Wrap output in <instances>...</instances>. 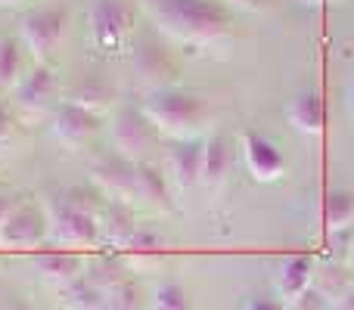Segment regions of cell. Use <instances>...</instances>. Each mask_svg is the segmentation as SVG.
<instances>
[{
	"label": "cell",
	"mask_w": 354,
	"mask_h": 310,
	"mask_svg": "<svg viewBox=\"0 0 354 310\" xmlns=\"http://www.w3.org/2000/svg\"><path fill=\"white\" fill-rule=\"evenodd\" d=\"M35 270L44 282L66 289L81 276V258L72 251H41L35 255Z\"/></svg>",
	"instance_id": "cell-17"
},
{
	"label": "cell",
	"mask_w": 354,
	"mask_h": 310,
	"mask_svg": "<svg viewBox=\"0 0 354 310\" xmlns=\"http://www.w3.org/2000/svg\"><path fill=\"white\" fill-rule=\"evenodd\" d=\"M243 158L249 174L261 183L280 180L283 171H286V158L274 146V140H268L264 134H255V130L243 134Z\"/></svg>",
	"instance_id": "cell-9"
},
{
	"label": "cell",
	"mask_w": 354,
	"mask_h": 310,
	"mask_svg": "<svg viewBox=\"0 0 354 310\" xmlns=\"http://www.w3.org/2000/svg\"><path fill=\"white\" fill-rule=\"evenodd\" d=\"M97 239H103L112 249H128V242L137 236V217L131 211V205H122V202H109L103 211L97 214Z\"/></svg>",
	"instance_id": "cell-12"
},
{
	"label": "cell",
	"mask_w": 354,
	"mask_h": 310,
	"mask_svg": "<svg viewBox=\"0 0 354 310\" xmlns=\"http://www.w3.org/2000/svg\"><path fill=\"white\" fill-rule=\"evenodd\" d=\"M106 310H140V295L134 282L124 276L106 282Z\"/></svg>",
	"instance_id": "cell-25"
},
{
	"label": "cell",
	"mask_w": 354,
	"mask_h": 310,
	"mask_svg": "<svg viewBox=\"0 0 354 310\" xmlns=\"http://www.w3.org/2000/svg\"><path fill=\"white\" fill-rule=\"evenodd\" d=\"M162 251H165V239L153 230H137V236L128 242V258L134 264H140V267L156 264L162 258Z\"/></svg>",
	"instance_id": "cell-22"
},
{
	"label": "cell",
	"mask_w": 354,
	"mask_h": 310,
	"mask_svg": "<svg viewBox=\"0 0 354 310\" xmlns=\"http://www.w3.org/2000/svg\"><path fill=\"white\" fill-rule=\"evenodd\" d=\"M202 158H205V140H183L168 153V174L180 189H189L202 180Z\"/></svg>",
	"instance_id": "cell-14"
},
{
	"label": "cell",
	"mask_w": 354,
	"mask_h": 310,
	"mask_svg": "<svg viewBox=\"0 0 354 310\" xmlns=\"http://www.w3.org/2000/svg\"><path fill=\"white\" fill-rule=\"evenodd\" d=\"M47 214L31 202H16V208L0 226V249H35L41 245V239H47Z\"/></svg>",
	"instance_id": "cell-8"
},
{
	"label": "cell",
	"mask_w": 354,
	"mask_h": 310,
	"mask_svg": "<svg viewBox=\"0 0 354 310\" xmlns=\"http://www.w3.org/2000/svg\"><path fill=\"white\" fill-rule=\"evenodd\" d=\"M109 134H112V149H115V155L128 158L131 164H140L143 155L153 149L159 130L149 124L143 109H137V106H118L115 115H112Z\"/></svg>",
	"instance_id": "cell-6"
},
{
	"label": "cell",
	"mask_w": 354,
	"mask_h": 310,
	"mask_svg": "<svg viewBox=\"0 0 354 310\" xmlns=\"http://www.w3.org/2000/svg\"><path fill=\"white\" fill-rule=\"evenodd\" d=\"M109 99H112V90L103 84V81H81V84L75 87V93L68 97V103H75V106H81V109L97 112L100 115V109H103Z\"/></svg>",
	"instance_id": "cell-26"
},
{
	"label": "cell",
	"mask_w": 354,
	"mask_h": 310,
	"mask_svg": "<svg viewBox=\"0 0 354 310\" xmlns=\"http://www.w3.org/2000/svg\"><path fill=\"white\" fill-rule=\"evenodd\" d=\"M134 72H137V78H159V75H174V66L168 62V56H165V50L162 47H153V43H147V47H140L134 53Z\"/></svg>",
	"instance_id": "cell-23"
},
{
	"label": "cell",
	"mask_w": 354,
	"mask_h": 310,
	"mask_svg": "<svg viewBox=\"0 0 354 310\" xmlns=\"http://www.w3.org/2000/svg\"><path fill=\"white\" fill-rule=\"evenodd\" d=\"M153 310H193V301H189V292L180 282L168 280V282H162V286H156Z\"/></svg>",
	"instance_id": "cell-27"
},
{
	"label": "cell",
	"mask_w": 354,
	"mask_h": 310,
	"mask_svg": "<svg viewBox=\"0 0 354 310\" xmlns=\"http://www.w3.org/2000/svg\"><path fill=\"white\" fill-rule=\"evenodd\" d=\"M324 224L326 233L336 236L354 224V189H333L324 202Z\"/></svg>",
	"instance_id": "cell-20"
},
{
	"label": "cell",
	"mask_w": 354,
	"mask_h": 310,
	"mask_svg": "<svg viewBox=\"0 0 354 310\" xmlns=\"http://www.w3.org/2000/svg\"><path fill=\"white\" fill-rule=\"evenodd\" d=\"M143 12L168 37L187 47H208L230 35L233 16L224 0H140Z\"/></svg>",
	"instance_id": "cell-1"
},
{
	"label": "cell",
	"mask_w": 354,
	"mask_h": 310,
	"mask_svg": "<svg viewBox=\"0 0 354 310\" xmlns=\"http://www.w3.org/2000/svg\"><path fill=\"white\" fill-rule=\"evenodd\" d=\"M345 106H348V115L354 118V78H351V84H348V99H345Z\"/></svg>",
	"instance_id": "cell-33"
},
{
	"label": "cell",
	"mask_w": 354,
	"mask_h": 310,
	"mask_svg": "<svg viewBox=\"0 0 354 310\" xmlns=\"http://www.w3.org/2000/svg\"><path fill=\"white\" fill-rule=\"evenodd\" d=\"M12 140V115L3 103H0V149H6Z\"/></svg>",
	"instance_id": "cell-29"
},
{
	"label": "cell",
	"mask_w": 354,
	"mask_h": 310,
	"mask_svg": "<svg viewBox=\"0 0 354 310\" xmlns=\"http://www.w3.org/2000/svg\"><path fill=\"white\" fill-rule=\"evenodd\" d=\"M56 97V75L50 72L47 66L31 68L28 75H22L16 87V103L22 106L25 112H41L53 103Z\"/></svg>",
	"instance_id": "cell-16"
},
{
	"label": "cell",
	"mask_w": 354,
	"mask_h": 310,
	"mask_svg": "<svg viewBox=\"0 0 354 310\" xmlns=\"http://www.w3.org/2000/svg\"><path fill=\"white\" fill-rule=\"evenodd\" d=\"M66 28H68V10L53 3V6H37L28 16H22L19 35H22V43L28 47V53L44 62L53 56V50H59Z\"/></svg>",
	"instance_id": "cell-5"
},
{
	"label": "cell",
	"mask_w": 354,
	"mask_h": 310,
	"mask_svg": "<svg viewBox=\"0 0 354 310\" xmlns=\"http://www.w3.org/2000/svg\"><path fill=\"white\" fill-rule=\"evenodd\" d=\"M233 168V143L227 137L214 134L205 140V158H202V186L208 193H221Z\"/></svg>",
	"instance_id": "cell-15"
},
{
	"label": "cell",
	"mask_w": 354,
	"mask_h": 310,
	"mask_svg": "<svg viewBox=\"0 0 354 310\" xmlns=\"http://www.w3.org/2000/svg\"><path fill=\"white\" fill-rule=\"evenodd\" d=\"M12 208H16V199H12V195H3V193H0V226H3V220L10 217Z\"/></svg>",
	"instance_id": "cell-31"
},
{
	"label": "cell",
	"mask_w": 354,
	"mask_h": 310,
	"mask_svg": "<svg viewBox=\"0 0 354 310\" xmlns=\"http://www.w3.org/2000/svg\"><path fill=\"white\" fill-rule=\"evenodd\" d=\"M243 310H286L280 298H268V295H252V298H245Z\"/></svg>",
	"instance_id": "cell-28"
},
{
	"label": "cell",
	"mask_w": 354,
	"mask_h": 310,
	"mask_svg": "<svg viewBox=\"0 0 354 310\" xmlns=\"http://www.w3.org/2000/svg\"><path fill=\"white\" fill-rule=\"evenodd\" d=\"M16 3H25V0H0V6H16Z\"/></svg>",
	"instance_id": "cell-35"
},
{
	"label": "cell",
	"mask_w": 354,
	"mask_h": 310,
	"mask_svg": "<svg viewBox=\"0 0 354 310\" xmlns=\"http://www.w3.org/2000/svg\"><path fill=\"white\" fill-rule=\"evenodd\" d=\"M345 267L354 273V236H351V242H348V261H345Z\"/></svg>",
	"instance_id": "cell-34"
},
{
	"label": "cell",
	"mask_w": 354,
	"mask_h": 310,
	"mask_svg": "<svg viewBox=\"0 0 354 310\" xmlns=\"http://www.w3.org/2000/svg\"><path fill=\"white\" fill-rule=\"evenodd\" d=\"M97 130H100L97 112H87V109H81V106L68 103V99L53 112V134H56V140L66 143V146H81V143H87Z\"/></svg>",
	"instance_id": "cell-10"
},
{
	"label": "cell",
	"mask_w": 354,
	"mask_h": 310,
	"mask_svg": "<svg viewBox=\"0 0 354 310\" xmlns=\"http://www.w3.org/2000/svg\"><path fill=\"white\" fill-rule=\"evenodd\" d=\"M227 3L236 6V10H245V12H261L270 0H227Z\"/></svg>",
	"instance_id": "cell-30"
},
{
	"label": "cell",
	"mask_w": 354,
	"mask_h": 310,
	"mask_svg": "<svg viewBox=\"0 0 354 310\" xmlns=\"http://www.w3.org/2000/svg\"><path fill=\"white\" fill-rule=\"evenodd\" d=\"M314 286V261L308 255H289L277 267V292L283 304H299Z\"/></svg>",
	"instance_id": "cell-11"
},
{
	"label": "cell",
	"mask_w": 354,
	"mask_h": 310,
	"mask_svg": "<svg viewBox=\"0 0 354 310\" xmlns=\"http://www.w3.org/2000/svg\"><path fill=\"white\" fill-rule=\"evenodd\" d=\"M143 115L149 118L159 134L174 137L177 143L196 140L199 130L208 122V103L199 93L180 90V87H162V90H149L143 99Z\"/></svg>",
	"instance_id": "cell-2"
},
{
	"label": "cell",
	"mask_w": 354,
	"mask_h": 310,
	"mask_svg": "<svg viewBox=\"0 0 354 310\" xmlns=\"http://www.w3.org/2000/svg\"><path fill=\"white\" fill-rule=\"evenodd\" d=\"M134 28V10L128 0H91L87 3V35L93 50L118 53Z\"/></svg>",
	"instance_id": "cell-3"
},
{
	"label": "cell",
	"mask_w": 354,
	"mask_h": 310,
	"mask_svg": "<svg viewBox=\"0 0 354 310\" xmlns=\"http://www.w3.org/2000/svg\"><path fill=\"white\" fill-rule=\"evenodd\" d=\"M62 301L68 310H106V282L81 273L72 286L62 289Z\"/></svg>",
	"instance_id": "cell-19"
},
{
	"label": "cell",
	"mask_w": 354,
	"mask_h": 310,
	"mask_svg": "<svg viewBox=\"0 0 354 310\" xmlns=\"http://www.w3.org/2000/svg\"><path fill=\"white\" fill-rule=\"evenodd\" d=\"M22 81V47L16 37H0V90H16Z\"/></svg>",
	"instance_id": "cell-21"
},
{
	"label": "cell",
	"mask_w": 354,
	"mask_h": 310,
	"mask_svg": "<svg viewBox=\"0 0 354 310\" xmlns=\"http://www.w3.org/2000/svg\"><path fill=\"white\" fill-rule=\"evenodd\" d=\"M137 202L156 208V211H168L171 208V193H168L162 168H156L149 162L137 164Z\"/></svg>",
	"instance_id": "cell-18"
},
{
	"label": "cell",
	"mask_w": 354,
	"mask_h": 310,
	"mask_svg": "<svg viewBox=\"0 0 354 310\" xmlns=\"http://www.w3.org/2000/svg\"><path fill=\"white\" fill-rule=\"evenodd\" d=\"M91 180L109 202L131 205L137 199V164H131L122 155H103L91 164Z\"/></svg>",
	"instance_id": "cell-7"
},
{
	"label": "cell",
	"mask_w": 354,
	"mask_h": 310,
	"mask_svg": "<svg viewBox=\"0 0 354 310\" xmlns=\"http://www.w3.org/2000/svg\"><path fill=\"white\" fill-rule=\"evenodd\" d=\"M336 310H354V289H351L348 295H345L342 301H339V304H336Z\"/></svg>",
	"instance_id": "cell-32"
},
{
	"label": "cell",
	"mask_w": 354,
	"mask_h": 310,
	"mask_svg": "<svg viewBox=\"0 0 354 310\" xmlns=\"http://www.w3.org/2000/svg\"><path fill=\"white\" fill-rule=\"evenodd\" d=\"M286 122L292 124L299 134H308V137H317L324 130V122H326V109H324V97H320L314 87H305L299 90L286 106Z\"/></svg>",
	"instance_id": "cell-13"
},
{
	"label": "cell",
	"mask_w": 354,
	"mask_h": 310,
	"mask_svg": "<svg viewBox=\"0 0 354 310\" xmlns=\"http://www.w3.org/2000/svg\"><path fill=\"white\" fill-rule=\"evenodd\" d=\"M47 239L56 245H91L97 242V211L81 199H56L47 214Z\"/></svg>",
	"instance_id": "cell-4"
},
{
	"label": "cell",
	"mask_w": 354,
	"mask_h": 310,
	"mask_svg": "<svg viewBox=\"0 0 354 310\" xmlns=\"http://www.w3.org/2000/svg\"><path fill=\"white\" fill-rule=\"evenodd\" d=\"M305 3H314V6H320V3H326V0H305Z\"/></svg>",
	"instance_id": "cell-36"
},
{
	"label": "cell",
	"mask_w": 354,
	"mask_h": 310,
	"mask_svg": "<svg viewBox=\"0 0 354 310\" xmlns=\"http://www.w3.org/2000/svg\"><path fill=\"white\" fill-rule=\"evenodd\" d=\"M351 270L348 267H339V264H326L320 270V280H317V295L320 298H336L342 301L345 295L351 292Z\"/></svg>",
	"instance_id": "cell-24"
}]
</instances>
